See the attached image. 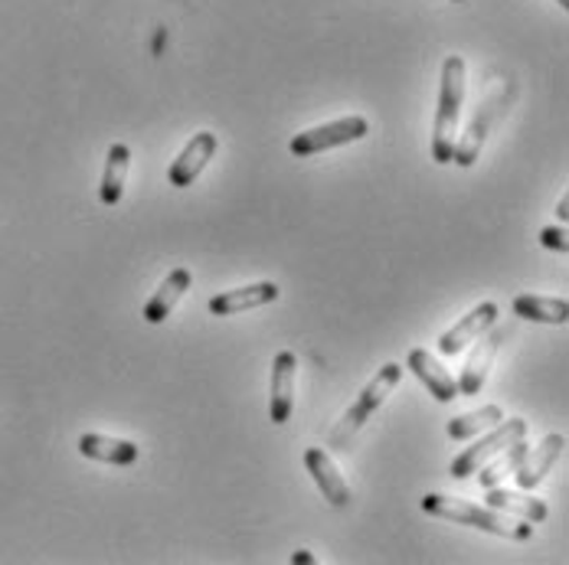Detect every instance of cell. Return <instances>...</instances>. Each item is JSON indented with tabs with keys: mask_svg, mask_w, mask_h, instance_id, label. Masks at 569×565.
<instances>
[{
	"mask_svg": "<svg viewBox=\"0 0 569 565\" xmlns=\"http://www.w3.org/2000/svg\"><path fill=\"white\" fill-rule=\"evenodd\" d=\"M305 467H308V474L315 477L318 491L325 494V501L331 507H347L350 504V487H347V481L341 477L335 457L325 452V448H308L305 452Z\"/></svg>",
	"mask_w": 569,
	"mask_h": 565,
	"instance_id": "obj_11",
	"label": "cell"
},
{
	"mask_svg": "<svg viewBox=\"0 0 569 565\" xmlns=\"http://www.w3.org/2000/svg\"><path fill=\"white\" fill-rule=\"evenodd\" d=\"M409 370L429 390V396H436L439 402H456L458 398V380L429 350H412L409 353Z\"/></svg>",
	"mask_w": 569,
	"mask_h": 565,
	"instance_id": "obj_13",
	"label": "cell"
},
{
	"mask_svg": "<svg viewBox=\"0 0 569 565\" xmlns=\"http://www.w3.org/2000/svg\"><path fill=\"white\" fill-rule=\"evenodd\" d=\"M461 105H465V59L449 57L442 62V92H439V109H436V124H432L436 164H452Z\"/></svg>",
	"mask_w": 569,
	"mask_h": 565,
	"instance_id": "obj_2",
	"label": "cell"
},
{
	"mask_svg": "<svg viewBox=\"0 0 569 565\" xmlns=\"http://www.w3.org/2000/svg\"><path fill=\"white\" fill-rule=\"evenodd\" d=\"M79 454L92 457V461H106V464H134L141 457V448L134 442L124 438H109V435H82L79 438Z\"/></svg>",
	"mask_w": 569,
	"mask_h": 565,
	"instance_id": "obj_16",
	"label": "cell"
},
{
	"mask_svg": "<svg viewBox=\"0 0 569 565\" xmlns=\"http://www.w3.org/2000/svg\"><path fill=\"white\" fill-rule=\"evenodd\" d=\"M295 373H298V356L291 350H282L272 363V396H269V415L276 425H284L295 408Z\"/></svg>",
	"mask_w": 569,
	"mask_h": 565,
	"instance_id": "obj_12",
	"label": "cell"
},
{
	"mask_svg": "<svg viewBox=\"0 0 569 565\" xmlns=\"http://www.w3.org/2000/svg\"><path fill=\"white\" fill-rule=\"evenodd\" d=\"M422 509H426L429 516L452 519L458 526H471V529L495 533V536L517 539V543H527V539L533 536V526H530L527 519H513L511 513L478 507V504H468V501H452V497H442V494H426V497H422Z\"/></svg>",
	"mask_w": 569,
	"mask_h": 565,
	"instance_id": "obj_1",
	"label": "cell"
},
{
	"mask_svg": "<svg viewBox=\"0 0 569 565\" xmlns=\"http://www.w3.org/2000/svg\"><path fill=\"white\" fill-rule=\"evenodd\" d=\"M498 314H501V311H498L495 301H485V304L471 307L452 331H446V334L439 337V353H442V356H456V353H461L468 343H475L481 334H488V331L498 324Z\"/></svg>",
	"mask_w": 569,
	"mask_h": 565,
	"instance_id": "obj_7",
	"label": "cell"
},
{
	"mask_svg": "<svg viewBox=\"0 0 569 565\" xmlns=\"http://www.w3.org/2000/svg\"><path fill=\"white\" fill-rule=\"evenodd\" d=\"M367 134H370V121L363 114H347V118H338L331 124H318V128H308V131L295 134L288 151L295 158H315V154H325L331 148L353 144V141L367 138Z\"/></svg>",
	"mask_w": 569,
	"mask_h": 565,
	"instance_id": "obj_4",
	"label": "cell"
},
{
	"mask_svg": "<svg viewBox=\"0 0 569 565\" xmlns=\"http://www.w3.org/2000/svg\"><path fill=\"white\" fill-rule=\"evenodd\" d=\"M291 563H295V565H298V563H315V556H311L308 549H298V553L291 556Z\"/></svg>",
	"mask_w": 569,
	"mask_h": 565,
	"instance_id": "obj_23",
	"label": "cell"
},
{
	"mask_svg": "<svg viewBox=\"0 0 569 565\" xmlns=\"http://www.w3.org/2000/svg\"><path fill=\"white\" fill-rule=\"evenodd\" d=\"M399 380H402V366H399V363H387L383 370H377V376L363 386L360 398L343 412L341 425L335 428V435H331V448H335V452H343V445L363 428V422L390 398V393L399 386Z\"/></svg>",
	"mask_w": 569,
	"mask_h": 565,
	"instance_id": "obj_3",
	"label": "cell"
},
{
	"mask_svg": "<svg viewBox=\"0 0 569 565\" xmlns=\"http://www.w3.org/2000/svg\"><path fill=\"white\" fill-rule=\"evenodd\" d=\"M501 418H505L501 405H481V408H475V412L456 415V418L446 425V432H449V438L465 442V438H475V435L488 432V428H491V425H498Z\"/></svg>",
	"mask_w": 569,
	"mask_h": 565,
	"instance_id": "obj_20",
	"label": "cell"
},
{
	"mask_svg": "<svg viewBox=\"0 0 569 565\" xmlns=\"http://www.w3.org/2000/svg\"><path fill=\"white\" fill-rule=\"evenodd\" d=\"M560 7H563V10H567V7H569V0H560Z\"/></svg>",
	"mask_w": 569,
	"mask_h": 565,
	"instance_id": "obj_25",
	"label": "cell"
},
{
	"mask_svg": "<svg viewBox=\"0 0 569 565\" xmlns=\"http://www.w3.org/2000/svg\"><path fill=\"white\" fill-rule=\"evenodd\" d=\"M557 216H560V223H567L569 220V196L560 200V206H557Z\"/></svg>",
	"mask_w": 569,
	"mask_h": 565,
	"instance_id": "obj_24",
	"label": "cell"
},
{
	"mask_svg": "<svg viewBox=\"0 0 569 565\" xmlns=\"http://www.w3.org/2000/svg\"><path fill=\"white\" fill-rule=\"evenodd\" d=\"M217 148H220V138H217L213 131L193 134L190 144L180 151V158L171 164V173H168L171 186H193V180H197V176L207 170V164L213 161Z\"/></svg>",
	"mask_w": 569,
	"mask_h": 565,
	"instance_id": "obj_8",
	"label": "cell"
},
{
	"mask_svg": "<svg viewBox=\"0 0 569 565\" xmlns=\"http://www.w3.org/2000/svg\"><path fill=\"white\" fill-rule=\"evenodd\" d=\"M505 337H508V331H495L491 337L481 334V337L475 340L478 346H475V353L468 356V363H465V370L458 376V396H478L485 390L488 370H491V363L498 356V346L505 343Z\"/></svg>",
	"mask_w": 569,
	"mask_h": 565,
	"instance_id": "obj_9",
	"label": "cell"
},
{
	"mask_svg": "<svg viewBox=\"0 0 569 565\" xmlns=\"http://www.w3.org/2000/svg\"><path fill=\"white\" fill-rule=\"evenodd\" d=\"M527 435V422L523 418H511V422H498V425H491L488 428V435L485 438H478L471 448H465V452L458 454L456 461H452V477L456 481H465V477H471L481 464H488L495 454H501L508 445H513V442H520Z\"/></svg>",
	"mask_w": 569,
	"mask_h": 565,
	"instance_id": "obj_5",
	"label": "cell"
},
{
	"mask_svg": "<svg viewBox=\"0 0 569 565\" xmlns=\"http://www.w3.org/2000/svg\"><path fill=\"white\" fill-rule=\"evenodd\" d=\"M190 284H193V275H190V269H173L171 275L161 282V287L154 291V297L144 304V321L148 324H164L168 317H171V311L180 304V297L190 291Z\"/></svg>",
	"mask_w": 569,
	"mask_h": 565,
	"instance_id": "obj_15",
	"label": "cell"
},
{
	"mask_svg": "<svg viewBox=\"0 0 569 565\" xmlns=\"http://www.w3.org/2000/svg\"><path fill=\"white\" fill-rule=\"evenodd\" d=\"M488 507L491 509H501V513H513V516H520V519H527V523H543L547 516H550V509L543 501H537V497H527V494H513V491H505V487H488Z\"/></svg>",
	"mask_w": 569,
	"mask_h": 565,
	"instance_id": "obj_18",
	"label": "cell"
},
{
	"mask_svg": "<svg viewBox=\"0 0 569 565\" xmlns=\"http://www.w3.org/2000/svg\"><path fill=\"white\" fill-rule=\"evenodd\" d=\"M128 168H131V151H128V144H112V148H109L106 176H102V203H106V206H118V203H121L124 180H128Z\"/></svg>",
	"mask_w": 569,
	"mask_h": 565,
	"instance_id": "obj_19",
	"label": "cell"
},
{
	"mask_svg": "<svg viewBox=\"0 0 569 565\" xmlns=\"http://www.w3.org/2000/svg\"><path fill=\"white\" fill-rule=\"evenodd\" d=\"M540 242H543L547 249H553V252H569V239L563 226L543 229V232H540Z\"/></svg>",
	"mask_w": 569,
	"mask_h": 565,
	"instance_id": "obj_22",
	"label": "cell"
},
{
	"mask_svg": "<svg viewBox=\"0 0 569 565\" xmlns=\"http://www.w3.org/2000/svg\"><path fill=\"white\" fill-rule=\"evenodd\" d=\"M279 284L276 282H256L246 284V287H232V291H220L210 297V314L217 317H232L239 311H252V307H262V304H272L279 301Z\"/></svg>",
	"mask_w": 569,
	"mask_h": 565,
	"instance_id": "obj_10",
	"label": "cell"
},
{
	"mask_svg": "<svg viewBox=\"0 0 569 565\" xmlns=\"http://www.w3.org/2000/svg\"><path fill=\"white\" fill-rule=\"evenodd\" d=\"M563 448H567V435H550V438H543L540 448H533V454L527 452V457H523V461L517 464V471H513L517 487H520V491H533V487L553 471V464L560 461Z\"/></svg>",
	"mask_w": 569,
	"mask_h": 565,
	"instance_id": "obj_14",
	"label": "cell"
},
{
	"mask_svg": "<svg viewBox=\"0 0 569 565\" xmlns=\"http://www.w3.org/2000/svg\"><path fill=\"white\" fill-rule=\"evenodd\" d=\"M456 3H461V0H456Z\"/></svg>",
	"mask_w": 569,
	"mask_h": 565,
	"instance_id": "obj_26",
	"label": "cell"
},
{
	"mask_svg": "<svg viewBox=\"0 0 569 565\" xmlns=\"http://www.w3.org/2000/svg\"><path fill=\"white\" fill-rule=\"evenodd\" d=\"M513 314L537 324H567L569 304L563 297H540V294H520L513 297Z\"/></svg>",
	"mask_w": 569,
	"mask_h": 565,
	"instance_id": "obj_17",
	"label": "cell"
},
{
	"mask_svg": "<svg viewBox=\"0 0 569 565\" xmlns=\"http://www.w3.org/2000/svg\"><path fill=\"white\" fill-rule=\"evenodd\" d=\"M498 457V454H495ZM527 457V445H523V438L520 442H513V445H508V454H501L498 461H488V464H481L475 474H478V484L488 491V487H495V484H501L508 474H513L517 471V464Z\"/></svg>",
	"mask_w": 569,
	"mask_h": 565,
	"instance_id": "obj_21",
	"label": "cell"
},
{
	"mask_svg": "<svg viewBox=\"0 0 569 565\" xmlns=\"http://www.w3.org/2000/svg\"><path fill=\"white\" fill-rule=\"evenodd\" d=\"M505 89L495 95V99H488L485 105H478V112L471 118V124H468V131H465V138H456V151H452V164L458 168H471L475 161H478V154H481V148H485V141H488V134H491V124H495V118L501 112V102H505Z\"/></svg>",
	"mask_w": 569,
	"mask_h": 565,
	"instance_id": "obj_6",
	"label": "cell"
}]
</instances>
